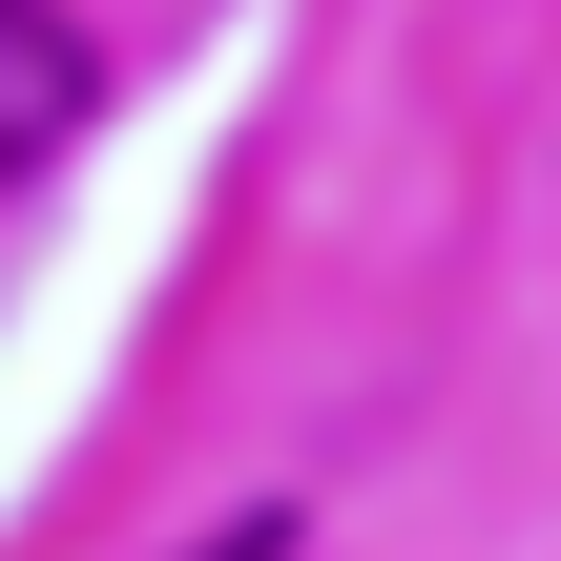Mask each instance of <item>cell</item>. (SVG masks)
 Returning a JSON list of instances; mask_svg holds the SVG:
<instances>
[{
  "label": "cell",
  "instance_id": "obj_1",
  "mask_svg": "<svg viewBox=\"0 0 561 561\" xmlns=\"http://www.w3.org/2000/svg\"><path fill=\"white\" fill-rule=\"evenodd\" d=\"M83 104H104L83 21H62V0H0V187H42V167L83 146Z\"/></svg>",
  "mask_w": 561,
  "mask_h": 561
}]
</instances>
